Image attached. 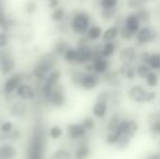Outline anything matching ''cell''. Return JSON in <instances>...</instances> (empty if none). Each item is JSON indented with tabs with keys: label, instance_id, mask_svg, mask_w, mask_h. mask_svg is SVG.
Masks as SVG:
<instances>
[{
	"label": "cell",
	"instance_id": "6da1fadb",
	"mask_svg": "<svg viewBox=\"0 0 160 159\" xmlns=\"http://www.w3.org/2000/svg\"><path fill=\"white\" fill-rule=\"evenodd\" d=\"M45 132L42 124H35L28 148V159H44Z\"/></svg>",
	"mask_w": 160,
	"mask_h": 159
},
{
	"label": "cell",
	"instance_id": "7a4b0ae2",
	"mask_svg": "<svg viewBox=\"0 0 160 159\" xmlns=\"http://www.w3.org/2000/svg\"><path fill=\"white\" fill-rule=\"evenodd\" d=\"M56 56L55 53H47V55H44L38 62L35 64V68L33 70V74L34 77L39 81H44L46 79V77L53 70V67H55L56 63Z\"/></svg>",
	"mask_w": 160,
	"mask_h": 159
},
{
	"label": "cell",
	"instance_id": "3957f363",
	"mask_svg": "<svg viewBox=\"0 0 160 159\" xmlns=\"http://www.w3.org/2000/svg\"><path fill=\"white\" fill-rule=\"evenodd\" d=\"M91 24L88 14L84 12H78L73 15L71 20V28L76 34H84L87 32Z\"/></svg>",
	"mask_w": 160,
	"mask_h": 159
},
{
	"label": "cell",
	"instance_id": "277c9868",
	"mask_svg": "<svg viewBox=\"0 0 160 159\" xmlns=\"http://www.w3.org/2000/svg\"><path fill=\"white\" fill-rule=\"evenodd\" d=\"M74 83L78 84L80 86H82L85 89H93L98 85L99 79L96 74H94L93 72L88 73H78L76 75H74L73 77Z\"/></svg>",
	"mask_w": 160,
	"mask_h": 159
},
{
	"label": "cell",
	"instance_id": "5b68a950",
	"mask_svg": "<svg viewBox=\"0 0 160 159\" xmlns=\"http://www.w3.org/2000/svg\"><path fill=\"white\" fill-rule=\"evenodd\" d=\"M46 100L50 105H52L53 107H57V108L64 106L65 102H67V97H65L63 87L60 84H57L51 89L50 93L48 94V96L46 97Z\"/></svg>",
	"mask_w": 160,
	"mask_h": 159
},
{
	"label": "cell",
	"instance_id": "8992f818",
	"mask_svg": "<svg viewBox=\"0 0 160 159\" xmlns=\"http://www.w3.org/2000/svg\"><path fill=\"white\" fill-rule=\"evenodd\" d=\"M61 79V73L58 70H52L48 75L46 77V79L42 81V94L44 96V98L46 99V97L48 96V94L50 93V91L56 86L57 84H59V81Z\"/></svg>",
	"mask_w": 160,
	"mask_h": 159
},
{
	"label": "cell",
	"instance_id": "52a82bcc",
	"mask_svg": "<svg viewBox=\"0 0 160 159\" xmlns=\"http://www.w3.org/2000/svg\"><path fill=\"white\" fill-rule=\"evenodd\" d=\"M128 97L135 102L143 104L148 102V92L141 85H134L128 89Z\"/></svg>",
	"mask_w": 160,
	"mask_h": 159
},
{
	"label": "cell",
	"instance_id": "ba28073f",
	"mask_svg": "<svg viewBox=\"0 0 160 159\" xmlns=\"http://www.w3.org/2000/svg\"><path fill=\"white\" fill-rule=\"evenodd\" d=\"M23 82V77H22L21 74H12L6 80L3 84V91L7 95H11L15 92V89L18 88L21 83Z\"/></svg>",
	"mask_w": 160,
	"mask_h": 159
},
{
	"label": "cell",
	"instance_id": "9c48e42d",
	"mask_svg": "<svg viewBox=\"0 0 160 159\" xmlns=\"http://www.w3.org/2000/svg\"><path fill=\"white\" fill-rule=\"evenodd\" d=\"M15 93H17L18 97L24 102L25 100H33L36 96L35 89L30 84H26V83H21L15 89Z\"/></svg>",
	"mask_w": 160,
	"mask_h": 159
},
{
	"label": "cell",
	"instance_id": "30bf717a",
	"mask_svg": "<svg viewBox=\"0 0 160 159\" xmlns=\"http://www.w3.org/2000/svg\"><path fill=\"white\" fill-rule=\"evenodd\" d=\"M76 50V62L78 63H87L93 58V49L88 45H80Z\"/></svg>",
	"mask_w": 160,
	"mask_h": 159
},
{
	"label": "cell",
	"instance_id": "8fae6325",
	"mask_svg": "<svg viewBox=\"0 0 160 159\" xmlns=\"http://www.w3.org/2000/svg\"><path fill=\"white\" fill-rule=\"evenodd\" d=\"M68 135L71 140H81L86 135V130L81 123H73L68 127Z\"/></svg>",
	"mask_w": 160,
	"mask_h": 159
},
{
	"label": "cell",
	"instance_id": "7c38bea8",
	"mask_svg": "<svg viewBox=\"0 0 160 159\" xmlns=\"http://www.w3.org/2000/svg\"><path fill=\"white\" fill-rule=\"evenodd\" d=\"M12 24L13 21L7 15L3 4L0 3V30L8 33V31L12 27Z\"/></svg>",
	"mask_w": 160,
	"mask_h": 159
},
{
	"label": "cell",
	"instance_id": "4fadbf2b",
	"mask_svg": "<svg viewBox=\"0 0 160 159\" xmlns=\"http://www.w3.org/2000/svg\"><path fill=\"white\" fill-rule=\"evenodd\" d=\"M26 105L24 100H17L10 107V113L13 117H23L26 113Z\"/></svg>",
	"mask_w": 160,
	"mask_h": 159
},
{
	"label": "cell",
	"instance_id": "5bb4252c",
	"mask_svg": "<svg viewBox=\"0 0 160 159\" xmlns=\"http://www.w3.org/2000/svg\"><path fill=\"white\" fill-rule=\"evenodd\" d=\"M155 39V33L149 27H143L137 32V40L141 44H147Z\"/></svg>",
	"mask_w": 160,
	"mask_h": 159
},
{
	"label": "cell",
	"instance_id": "9a60e30c",
	"mask_svg": "<svg viewBox=\"0 0 160 159\" xmlns=\"http://www.w3.org/2000/svg\"><path fill=\"white\" fill-rule=\"evenodd\" d=\"M17 155L14 146L11 144L0 145V159H13Z\"/></svg>",
	"mask_w": 160,
	"mask_h": 159
},
{
	"label": "cell",
	"instance_id": "2e32d148",
	"mask_svg": "<svg viewBox=\"0 0 160 159\" xmlns=\"http://www.w3.org/2000/svg\"><path fill=\"white\" fill-rule=\"evenodd\" d=\"M139 19L137 17L136 14H130L125 20V27L128 28L130 32H132L133 34L138 32L139 30Z\"/></svg>",
	"mask_w": 160,
	"mask_h": 159
},
{
	"label": "cell",
	"instance_id": "e0dca14e",
	"mask_svg": "<svg viewBox=\"0 0 160 159\" xmlns=\"http://www.w3.org/2000/svg\"><path fill=\"white\" fill-rule=\"evenodd\" d=\"M135 56L136 55H135L134 48H132V47H125V48H123L121 50L120 59L125 66H128V64H130L135 59Z\"/></svg>",
	"mask_w": 160,
	"mask_h": 159
},
{
	"label": "cell",
	"instance_id": "ac0fdd59",
	"mask_svg": "<svg viewBox=\"0 0 160 159\" xmlns=\"http://www.w3.org/2000/svg\"><path fill=\"white\" fill-rule=\"evenodd\" d=\"M107 110L108 106L106 102L98 100L93 106V115L97 118H105V116L107 115Z\"/></svg>",
	"mask_w": 160,
	"mask_h": 159
},
{
	"label": "cell",
	"instance_id": "d6986e66",
	"mask_svg": "<svg viewBox=\"0 0 160 159\" xmlns=\"http://www.w3.org/2000/svg\"><path fill=\"white\" fill-rule=\"evenodd\" d=\"M50 17H51V21L56 22V23H60V22H62L65 17L64 8H62V7H57V8L52 9Z\"/></svg>",
	"mask_w": 160,
	"mask_h": 159
},
{
	"label": "cell",
	"instance_id": "ffe728a7",
	"mask_svg": "<svg viewBox=\"0 0 160 159\" xmlns=\"http://www.w3.org/2000/svg\"><path fill=\"white\" fill-rule=\"evenodd\" d=\"M114 50H116V45L112 42H107L103 48L100 50V55L103 58H109L114 53Z\"/></svg>",
	"mask_w": 160,
	"mask_h": 159
},
{
	"label": "cell",
	"instance_id": "44dd1931",
	"mask_svg": "<svg viewBox=\"0 0 160 159\" xmlns=\"http://www.w3.org/2000/svg\"><path fill=\"white\" fill-rule=\"evenodd\" d=\"M89 156V148L87 145L82 144L78 147V149L75 151V155L74 157L75 159H86Z\"/></svg>",
	"mask_w": 160,
	"mask_h": 159
},
{
	"label": "cell",
	"instance_id": "7402d4cb",
	"mask_svg": "<svg viewBox=\"0 0 160 159\" xmlns=\"http://www.w3.org/2000/svg\"><path fill=\"white\" fill-rule=\"evenodd\" d=\"M118 33H119V31H118V28H117V27H114V26H113V27H109L102 35L103 42H112V40L118 36Z\"/></svg>",
	"mask_w": 160,
	"mask_h": 159
},
{
	"label": "cell",
	"instance_id": "603a6c76",
	"mask_svg": "<svg viewBox=\"0 0 160 159\" xmlns=\"http://www.w3.org/2000/svg\"><path fill=\"white\" fill-rule=\"evenodd\" d=\"M87 38L91 40H96L101 36V28L99 26H91L87 30Z\"/></svg>",
	"mask_w": 160,
	"mask_h": 159
},
{
	"label": "cell",
	"instance_id": "cb8c5ba5",
	"mask_svg": "<svg viewBox=\"0 0 160 159\" xmlns=\"http://www.w3.org/2000/svg\"><path fill=\"white\" fill-rule=\"evenodd\" d=\"M69 47L70 46L68 45L67 42H64V40H60V42H56L55 48H53V53H55L56 56H61V55H63L64 51L67 50Z\"/></svg>",
	"mask_w": 160,
	"mask_h": 159
},
{
	"label": "cell",
	"instance_id": "d4e9b609",
	"mask_svg": "<svg viewBox=\"0 0 160 159\" xmlns=\"http://www.w3.org/2000/svg\"><path fill=\"white\" fill-rule=\"evenodd\" d=\"M147 64H149L150 69H152V70H158L160 68V53L156 52L150 55Z\"/></svg>",
	"mask_w": 160,
	"mask_h": 159
},
{
	"label": "cell",
	"instance_id": "484cf974",
	"mask_svg": "<svg viewBox=\"0 0 160 159\" xmlns=\"http://www.w3.org/2000/svg\"><path fill=\"white\" fill-rule=\"evenodd\" d=\"M145 79H146V83H147V85L149 87H156L159 83L158 75H157V73H155L154 71H150Z\"/></svg>",
	"mask_w": 160,
	"mask_h": 159
},
{
	"label": "cell",
	"instance_id": "4316f807",
	"mask_svg": "<svg viewBox=\"0 0 160 159\" xmlns=\"http://www.w3.org/2000/svg\"><path fill=\"white\" fill-rule=\"evenodd\" d=\"M136 74L138 75V77H143V79H145L146 77L148 75V73L152 71V69H150V67L149 66H147V64H145V63H142V64H139L138 67L136 68Z\"/></svg>",
	"mask_w": 160,
	"mask_h": 159
},
{
	"label": "cell",
	"instance_id": "83f0119b",
	"mask_svg": "<svg viewBox=\"0 0 160 159\" xmlns=\"http://www.w3.org/2000/svg\"><path fill=\"white\" fill-rule=\"evenodd\" d=\"M63 58L65 61L68 62H76V50L73 48H68L67 50L64 51L63 55Z\"/></svg>",
	"mask_w": 160,
	"mask_h": 159
},
{
	"label": "cell",
	"instance_id": "f1b7e54d",
	"mask_svg": "<svg viewBox=\"0 0 160 159\" xmlns=\"http://www.w3.org/2000/svg\"><path fill=\"white\" fill-rule=\"evenodd\" d=\"M48 134H49V136H50L51 138H53V140H57V138L61 137L62 134H63V131H62L61 127H58V125H53V127H51L50 129H49Z\"/></svg>",
	"mask_w": 160,
	"mask_h": 159
},
{
	"label": "cell",
	"instance_id": "f546056e",
	"mask_svg": "<svg viewBox=\"0 0 160 159\" xmlns=\"http://www.w3.org/2000/svg\"><path fill=\"white\" fill-rule=\"evenodd\" d=\"M50 159H72V155L65 149H59L55 154H52Z\"/></svg>",
	"mask_w": 160,
	"mask_h": 159
},
{
	"label": "cell",
	"instance_id": "4dcf8cb0",
	"mask_svg": "<svg viewBox=\"0 0 160 159\" xmlns=\"http://www.w3.org/2000/svg\"><path fill=\"white\" fill-rule=\"evenodd\" d=\"M81 124H82V127H84L86 131H91V130H93L94 127H95V121L92 119V118L87 117L82 121Z\"/></svg>",
	"mask_w": 160,
	"mask_h": 159
},
{
	"label": "cell",
	"instance_id": "1f68e13d",
	"mask_svg": "<svg viewBox=\"0 0 160 159\" xmlns=\"http://www.w3.org/2000/svg\"><path fill=\"white\" fill-rule=\"evenodd\" d=\"M37 10V3L34 0H30L25 3V11L28 14H33Z\"/></svg>",
	"mask_w": 160,
	"mask_h": 159
},
{
	"label": "cell",
	"instance_id": "d6a6232c",
	"mask_svg": "<svg viewBox=\"0 0 160 159\" xmlns=\"http://www.w3.org/2000/svg\"><path fill=\"white\" fill-rule=\"evenodd\" d=\"M9 44V35L7 32L0 31V49H3Z\"/></svg>",
	"mask_w": 160,
	"mask_h": 159
},
{
	"label": "cell",
	"instance_id": "836d02e7",
	"mask_svg": "<svg viewBox=\"0 0 160 159\" xmlns=\"http://www.w3.org/2000/svg\"><path fill=\"white\" fill-rule=\"evenodd\" d=\"M13 130V123L10 121H4L0 125V132L1 133H10Z\"/></svg>",
	"mask_w": 160,
	"mask_h": 159
},
{
	"label": "cell",
	"instance_id": "e575fe53",
	"mask_svg": "<svg viewBox=\"0 0 160 159\" xmlns=\"http://www.w3.org/2000/svg\"><path fill=\"white\" fill-rule=\"evenodd\" d=\"M117 4V0H101L102 9H112Z\"/></svg>",
	"mask_w": 160,
	"mask_h": 159
},
{
	"label": "cell",
	"instance_id": "d590c367",
	"mask_svg": "<svg viewBox=\"0 0 160 159\" xmlns=\"http://www.w3.org/2000/svg\"><path fill=\"white\" fill-rule=\"evenodd\" d=\"M106 142L110 145L117 144V142H118V135H117L114 132H111V133L108 134V136L106 137Z\"/></svg>",
	"mask_w": 160,
	"mask_h": 159
},
{
	"label": "cell",
	"instance_id": "8d00e7d4",
	"mask_svg": "<svg viewBox=\"0 0 160 159\" xmlns=\"http://www.w3.org/2000/svg\"><path fill=\"white\" fill-rule=\"evenodd\" d=\"M101 14H102L103 19H106V20L111 19V17L114 15V8H112V9H103Z\"/></svg>",
	"mask_w": 160,
	"mask_h": 159
},
{
	"label": "cell",
	"instance_id": "74e56055",
	"mask_svg": "<svg viewBox=\"0 0 160 159\" xmlns=\"http://www.w3.org/2000/svg\"><path fill=\"white\" fill-rule=\"evenodd\" d=\"M133 35H134V34H133L132 32H130V31H128L125 26L122 28V31H121V36H122L124 39H131V37H132Z\"/></svg>",
	"mask_w": 160,
	"mask_h": 159
},
{
	"label": "cell",
	"instance_id": "f35d334b",
	"mask_svg": "<svg viewBox=\"0 0 160 159\" xmlns=\"http://www.w3.org/2000/svg\"><path fill=\"white\" fill-rule=\"evenodd\" d=\"M150 130H152V133H156V134H159L160 135V120H157L156 122L152 123Z\"/></svg>",
	"mask_w": 160,
	"mask_h": 159
},
{
	"label": "cell",
	"instance_id": "ab89813d",
	"mask_svg": "<svg viewBox=\"0 0 160 159\" xmlns=\"http://www.w3.org/2000/svg\"><path fill=\"white\" fill-rule=\"evenodd\" d=\"M137 17L139 19V21L141 20H143V21H146V20H148V17H149V13L147 12V11H144V10H142V11H139L138 13H137Z\"/></svg>",
	"mask_w": 160,
	"mask_h": 159
},
{
	"label": "cell",
	"instance_id": "60d3db41",
	"mask_svg": "<svg viewBox=\"0 0 160 159\" xmlns=\"http://www.w3.org/2000/svg\"><path fill=\"white\" fill-rule=\"evenodd\" d=\"M125 73H127V77L130 80L134 79L135 75H136V71H135L134 68H128L127 71H125Z\"/></svg>",
	"mask_w": 160,
	"mask_h": 159
},
{
	"label": "cell",
	"instance_id": "b9f144b4",
	"mask_svg": "<svg viewBox=\"0 0 160 159\" xmlns=\"http://www.w3.org/2000/svg\"><path fill=\"white\" fill-rule=\"evenodd\" d=\"M47 2H48V7L50 9H55L59 7V0H47Z\"/></svg>",
	"mask_w": 160,
	"mask_h": 159
},
{
	"label": "cell",
	"instance_id": "7bdbcfd3",
	"mask_svg": "<svg viewBox=\"0 0 160 159\" xmlns=\"http://www.w3.org/2000/svg\"><path fill=\"white\" fill-rule=\"evenodd\" d=\"M149 57H150V55L149 53H143V57H142V61H143V63H145V64H147L148 63V60H149Z\"/></svg>",
	"mask_w": 160,
	"mask_h": 159
},
{
	"label": "cell",
	"instance_id": "ee69618b",
	"mask_svg": "<svg viewBox=\"0 0 160 159\" xmlns=\"http://www.w3.org/2000/svg\"><path fill=\"white\" fill-rule=\"evenodd\" d=\"M155 97H156V94L154 92H148V102H152Z\"/></svg>",
	"mask_w": 160,
	"mask_h": 159
},
{
	"label": "cell",
	"instance_id": "f6af8a7d",
	"mask_svg": "<svg viewBox=\"0 0 160 159\" xmlns=\"http://www.w3.org/2000/svg\"><path fill=\"white\" fill-rule=\"evenodd\" d=\"M147 159H160V154H154V155H152Z\"/></svg>",
	"mask_w": 160,
	"mask_h": 159
},
{
	"label": "cell",
	"instance_id": "bcb514c9",
	"mask_svg": "<svg viewBox=\"0 0 160 159\" xmlns=\"http://www.w3.org/2000/svg\"><path fill=\"white\" fill-rule=\"evenodd\" d=\"M159 71H160V68H159Z\"/></svg>",
	"mask_w": 160,
	"mask_h": 159
}]
</instances>
